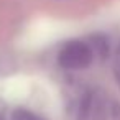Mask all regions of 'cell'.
Instances as JSON below:
<instances>
[{
  "label": "cell",
  "instance_id": "6da1fadb",
  "mask_svg": "<svg viewBox=\"0 0 120 120\" xmlns=\"http://www.w3.org/2000/svg\"><path fill=\"white\" fill-rule=\"evenodd\" d=\"M94 61V48L81 40H72L66 43L58 56V63L61 68L68 71H81L92 64Z\"/></svg>",
  "mask_w": 120,
  "mask_h": 120
},
{
  "label": "cell",
  "instance_id": "3957f363",
  "mask_svg": "<svg viewBox=\"0 0 120 120\" xmlns=\"http://www.w3.org/2000/svg\"><path fill=\"white\" fill-rule=\"evenodd\" d=\"M113 76L117 79V82L120 84V46L115 53V59H113Z\"/></svg>",
  "mask_w": 120,
  "mask_h": 120
},
{
  "label": "cell",
  "instance_id": "7a4b0ae2",
  "mask_svg": "<svg viewBox=\"0 0 120 120\" xmlns=\"http://www.w3.org/2000/svg\"><path fill=\"white\" fill-rule=\"evenodd\" d=\"M12 120H43V118L40 115H36L35 112H30V110H25V109H18V110L13 112Z\"/></svg>",
  "mask_w": 120,
  "mask_h": 120
}]
</instances>
